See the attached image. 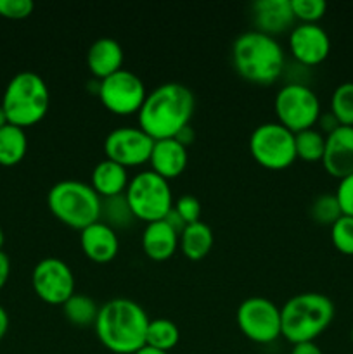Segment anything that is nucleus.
<instances>
[{
    "label": "nucleus",
    "mask_w": 353,
    "mask_h": 354,
    "mask_svg": "<svg viewBox=\"0 0 353 354\" xmlns=\"http://www.w3.org/2000/svg\"><path fill=\"white\" fill-rule=\"evenodd\" d=\"M196 99L183 83L166 82L147 93L137 114L138 128L152 140L175 138L192 120Z\"/></svg>",
    "instance_id": "obj_1"
},
{
    "label": "nucleus",
    "mask_w": 353,
    "mask_h": 354,
    "mask_svg": "<svg viewBox=\"0 0 353 354\" xmlns=\"http://www.w3.org/2000/svg\"><path fill=\"white\" fill-rule=\"evenodd\" d=\"M149 322V315L141 304L127 297H116L99 308L93 328L107 351L135 354L145 346Z\"/></svg>",
    "instance_id": "obj_2"
},
{
    "label": "nucleus",
    "mask_w": 353,
    "mask_h": 354,
    "mask_svg": "<svg viewBox=\"0 0 353 354\" xmlns=\"http://www.w3.org/2000/svg\"><path fill=\"white\" fill-rule=\"evenodd\" d=\"M232 64L246 82L272 85L286 68V54L275 37L249 30L232 44Z\"/></svg>",
    "instance_id": "obj_3"
},
{
    "label": "nucleus",
    "mask_w": 353,
    "mask_h": 354,
    "mask_svg": "<svg viewBox=\"0 0 353 354\" xmlns=\"http://www.w3.org/2000/svg\"><path fill=\"white\" fill-rule=\"evenodd\" d=\"M336 315L334 303L320 292H301L291 297L280 308L282 337L291 344L315 342Z\"/></svg>",
    "instance_id": "obj_4"
},
{
    "label": "nucleus",
    "mask_w": 353,
    "mask_h": 354,
    "mask_svg": "<svg viewBox=\"0 0 353 354\" xmlns=\"http://www.w3.org/2000/svg\"><path fill=\"white\" fill-rule=\"evenodd\" d=\"M2 109L9 124L30 128L40 123L51 107V92L38 73L21 71L10 78L2 97Z\"/></svg>",
    "instance_id": "obj_5"
},
{
    "label": "nucleus",
    "mask_w": 353,
    "mask_h": 354,
    "mask_svg": "<svg viewBox=\"0 0 353 354\" xmlns=\"http://www.w3.org/2000/svg\"><path fill=\"white\" fill-rule=\"evenodd\" d=\"M100 201L90 183L73 178L54 183L47 194L48 211L62 225L80 232L99 221Z\"/></svg>",
    "instance_id": "obj_6"
},
{
    "label": "nucleus",
    "mask_w": 353,
    "mask_h": 354,
    "mask_svg": "<svg viewBox=\"0 0 353 354\" xmlns=\"http://www.w3.org/2000/svg\"><path fill=\"white\" fill-rule=\"evenodd\" d=\"M125 197L135 220L145 221V225L165 220L173 207V192L168 180L152 169H144L132 176Z\"/></svg>",
    "instance_id": "obj_7"
},
{
    "label": "nucleus",
    "mask_w": 353,
    "mask_h": 354,
    "mask_svg": "<svg viewBox=\"0 0 353 354\" xmlns=\"http://www.w3.org/2000/svg\"><path fill=\"white\" fill-rule=\"evenodd\" d=\"M273 109L277 114V123L293 133L315 128L322 114L317 93L301 82L286 83L280 86L273 99Z\"/></svg>",
    "instance_id": "obj_8"
},
{
    "label": "nucleus",
    "mask_w": 353,
    "mask_h": 354,
    "mask_svg": "<svg viewBox=\"0 0 353 354\" xmlns=\"http://www.w3.org/2000/svg\"><path fill=\"white\" fill-rule=\"evenodd\" d=\"M249 152L262 168L282 171L296 161L294 133L277 121L258 124L249 137Z\"/></svg>",
    "instance_id": "obj_9"
},
{
    "label": "nucleus",
    "mask_w": 353,
    "mask_h": 354,
    "mask_svg": "<svg viewBox=\"0 0 353 354\" xmlns=\"http://www.w3.org/2000/svg\"><path fill=\"white\" fill-rule=\"evenodd\" d=\"M237 327L244 337L256 344H270L282 337L280 308L266 297H248L235 313Z\"/></svg>",
    "instance_id": "obj_10"
},
{
    "label": "nucleus",
    "mask_w": 353,
    "mask_h": 354,
    "mask_svg": "<svg viewBox=\"0 0 353 354\" xmlns=\"http://www.w3.org/2000/svg\"><path fill=\"white\" fill-rule=\"evenodd\" d=\"M97 95L109 113L116 116H132L138 114L147 97V90L135 73L120 69L114 75L100 80Z\"/></svg>",
    "instance_id": "obj_11"
},
{
    "label": "nucleus",
    "mask_w": 353,
    "mask_h": 354,
    "mask_svg": "<svg viewBox=\"0 0 353 354\" xmlns=\"http://www.w3.org/2000/svg\"><path fill=\"white\" fill-rule=\"evenodd\" d=\"M31 287L44 303L62 306L75 294V275L62 259L44 258L31 272Z\"/></svg>",
    "instance_id": "obj_12"
},
{
    "label": "nucleus",
    "mask_w": 353,
    "mask_h": 354,
    "mask_svg": "<svg viewBox=\"0 0 353 354\" xmlns=\"http://www.w3.org/2000/svg\"><path fill=\"white\" fill-rule=\"evenodd\" d=\"M152 147L154 140L138 127L114 128L104 138L106 159H111L127 169L149 162Z\"/></svg>",
    "instance_id": "obj_13"
},
{
    "label": "nucleus",
    "mask_w": 353,
    "mask_h": 354,
    "mask_svg": "<svg viewBox=\"0 0 353 354\" xmlns=\"http://www.w3.org/2000/svg\"><path fill=\"white\" fill-rule=\"evenodd\" d=\"M289 52L301 66H318L329 57L331 38L318 23H298L289 31Z\"/></svg>",
    "instance_id": "obj_14"
},
{
    "label": "nucleus",
    "mask_w": 353,
    "mask_h": 354,
    "mask_svg": "<svg viewBox=\"0 0 353 354\" xmlns=\"http://www.w3.org/2000/svg\"><path fill=\"white\" fill-rule=\"evenodd\" d=\"M322 166L334 178L343 180L353 175V127H339L325 135Z\"/></svg>",
    "instance_id": "obj_15"
},
{
    "label": "nucleus",
    "mask_w": 353,
    "mask_h": 354,
    "mask_svg": "<svg viewBox=\"0 0 353 354\" xmlns=\"http://www.w3.org/2000/svg\"><path fill=\"white\" fill-rule=\"evenodd\" d=\"M80 248L90 261L97 265L111 263L120 252V237L102 221H96L80 232Z\"/></svg>",
    "instance_id": "obj_16"
},
{
    "label": "nucleus",
    "mask_w": 353,
    "mask_h": 354,
    "mask_svg": "<svg viewBox=\"0 0 353 354\" xmlns=\"http://www.w3.org/2000/svg\"><path fill=\"white\" fill-rule=\"evenodd\" d=\"M255 30L275 37L287 28L293 30L294 16L291 0H256L251 6Z\"/></svg>",
    "instance_id": "obj_17"
},
{
    "label": "nucleus",
    "mask_w": 353,
    "mask_h": 354,
    "mask_svg": "<svg viewBox=\"0 0 353 354\" xmlns=\"http://www.w3.org/2000/svg\"><path fill=\"white\" fill-rule=\"evenodd\" d=\"M189 162V152L185 145L180 144L176 138H165V140H154L149 165L154 173L163 176L165 180L176 178L182 175Z\"/></svg>",
    "instance_id": "obj_18"
},
{
    "label": "nucleus",
    "mask_w": 353,
    "mask_h": 354,
    "mask_svg": "<svg viewBox=\"0 0 353 354\" xmlns=\"http://www.w3.org/2000/svg\"><path fill=\"white\" fill-rule=\"evenodd\" d=\"M123 47L120 45V41L109 37L97 38L89 47V52H87V66H89V71L99 82L107 78V76L114 75L120 69H123Z\"/></svg>",
    "instance_id": "obj_19"
},
{
    "label": "nucleus",
    "mask_w": 353,
    "mask_h": 354,
    "mask_svg": "<svg viewBox=\"0 0 353 354\" xmlns=\"http://www.w3.org/2000/svg\"><path fill=\"white\" fill-rule=\"evenodd\" d=\"M179 232L170 227L165 220L145 225L142 232V251L152 261H166L179 248Z\"/></svg>",
    "instance_id": "obj_20"
},
{
    "label": "nucleus",
    "mask_w": 353,
    "mask_h": 354,
    "mask_svg": "<svg viewBox=\"0 0 353 354\" xmlns=\"http://www.w3.org/2000/svg\"><path fill=\"white\" fill-rule=\"evenodd\" d=\"M128 182H130L128 169L111 159H102L97 162L90 175V187L99 194L100 199L125 194Z\"/></svg>",
    "instance_id": "obj_21"
},
{
    "label": "nucleus",
    "mask_w": 353,
    "mask_h": 354,
    "mask_svg": "<svg viewBox=\"0 0 353 354\" xmlns=\"http://www.w3.org/2000/svg\"><path fill=\"white\" fill-rule=\"evenodd\" d=\"M213 232L204 221L185 225L179 235V248L187 259L190 261H199L210 254L213 248Z\"/></svg>",
    "instance_id": "obj_22"
},
{
    "label": "nucleus",
    "mask_w": 353,
    "mask_h": 354,
    "mask_svg": "<svg viewBox=\"0 0 353 354\" xmlns=\"http://www.w3.org/2000/svg\"><path fill=\"white\" fill-rule=\"evenodd\" d=\"M26 131L14 124H6L0 130V166H16L26 156Z\"/></svg>",
    "instance_id": "obj_23"
},
{
    "label": "nucleus",
    "mask_w": 353,
    "mask_h": 354,
    "mask_svg": "<svg viewBox=\"0 0 353 354\" xmlns=\"http://www.w3.org/2000/svg\"><path fill=\"white\" fill-rule=\"evenodd\" d=\"M99 221L116 230H125L134 225L135 216L132 213L125 194L114 197H106L100 201V218Z\"/></svg>",
    "instance_id": "obj_24"
},
{
    "label": "nucleus",
    "mask_w": 353,
    "mask_h": 354,
    "mask_svg": "<svg viewBox=\"0 0 353 354\" xmlns=\"http://www.w3.org/2000/svg\"><path fill=\"white\" fill-rule=\"evenodd\" d=\"M180 341V330L175 322L170 318H154L149 322L147 334H145V346L170 353Z\"/></svg>",
    "instance_id": "obj_25"
},
{
    "label": "nucleus",
    "mask_w": 353,
    "mask_h": 354,
    "mask_svg": "<svg viewBox=\"0 0 353 354\" xmlns=\"http://www.w3.org/2000/svg\"><path fill=\"white\" fill-rule=\"evenodd\" d=\"M99 308L92 297L85 296V294H73L64 304H62V311L69 324L76 325V327H89L93 325L99 315Z\"/></svg>",
    "instance_id": "obj_26"
},
{
    "label": "nucleus",
    "mask_w": 353,
    "mask_h": 354,
    "mask_svg": "<svg viewBox=\"0 0 353 354\" xmlns=\"http://www.w3.org/2000/svg\"><path fill=\"white\" fill-rule=\"evenodd\" d=\"M294 147H296V158L301 159V161H322L325 149V135L317 128L294 133Z\"/></svg>",
    "instance_id": "obj_27"
},
{
    "label": "nucleus",
    "mask_w": 353,
    "mask_h": 354,
    "mask_svg": "<svg viewBox=\"0 0 353 354\" xmlns=\"http://www.w3.org/2000/svg\"><path fill=\"white\" fill-rule=\"evenodd\" d=\"M331 113L341 127H353V82H345L331 95Z\"/></svg>",
    "instance_id": "obj_28"
},
{
    "label": "nucleus",
    "mask_w": 353,
    "mask_h": 354,
    "mask_svg": "<svg viewBox=\"0 0 353 354\" xmlns=\"http://www.w3.org/2000/svg\"><path fill=\"white\" fill-rule=\"evenodd\" d=\"M310 214L318 225L332 227V225L343 216L341 206H339L336 194H320V196L311 203Z\"/></svg>",
    "instance_id": "obj_29"
},
{
    "label": "nucleus",
    "mask_w": 353,
    "mask_h": 354,
    "mask_svg": "<svg viewBox=\"0 0 353 354\" xmlns=\"http://www.w3.org/2000/svg\"><path fill=\"white\" fill-rule=\"evenodd\" d=\"M331 242L338 252L353 256V216L343 214L331 227Z\"/></svg>",
    "instance_id": "obj_30"
},
{
    "label": "nucleus",
    "mask_w": 353,
    "mask_h": 354,
    "mask_svg": "<svg viewBox=\"0 0 353 354\" xmlns=\"http://www.w3.org/2000/svg\"><path fill=\"white\" fill-rule=\"evenodd\" d=\"M294 21L300 23H318L327 10L324 0H291Z\"/></svg>",
    "instance_id": "obj_31"
},
{
    "label": "nucleus",
    "mask_w": 353,
    "mask_h": 354,
    "mask_svg": "<svg viewBox=\"0 0 353 354\" xmlns=\"http://www.w3.org/2000/svg\"><path fill=\"white\" fill-rule=\"evenodd\" d=\"M173 209L179 213V216L182 218L183 223L190 225L196 223V221H201V213H203V206H201L199 199L190 194H185V196H180L176 199V203H173Z\"/></svg>",
    "instance_id": "obj_32"
},
{
    "label": "nucleus",
    "mask_w": 353,
    "mask_h": 354,
    "mask_svg": "<svg viewBox=\"0 0 353 354\" xmlns=\"http://www.w3.org/2000/svg\"><path fill=\"white\" fill-rule=\"evenodd\" d=\"M35 3L31 0H0V17L19 21L31 16Z\"/></svg>",
    "instance_id": "obj_33"
},
{
    "label": "nucleus",
    "mask_w": 353,
    "mask_h": 354,
    "mask_svg": "<svg viewBox=\"0 0 353 354\" xmlns=\"http://www.w3.org/2000/svg\"><path fill=\"white\" fill-rule=\"evenodd\" d=\"M334 194L338 197V203L341 206L343 214L353 216V175L339 180L338 189H336Z\"/></svg>",
    "instance_id": "obj_34"
},
{
    "label": "nucleus",
    "mask_w": 353,
    "mask_h": 354,
    "mask_svg": "<svg viewBox=\"0 0 353 354\" xmlns=\"http://www.w3.org/2000/svg\"><path fill=\"white\" fill-rule=\"evenodd\" d=\"M317 124L320 127V131H324L325 135L332 133V131L338 130V128L341 127V124H339V121L336 120V116L331 113V111H329V113H322L320 118H318Z\"/></svg>",
    "instance_id": "obj_35"
},
{
    "label": "nucleus",
    "mask_w": 353,
    "mask_h": 354,
    "mask_svg": "<svg viewBox=\"0 0 353 354\" xmlns=\"http://www.w3.org/2000/svg\"><path fill=\"white\" fill-rule=\"evenodd\" d=\"M10 277V259L3 251H0V290L6 287Z\"/></svg>",
    "instance_id": "obj_36"
},
{
    "label": "nucleus",
    "mask_w": 353,
    "mask_h": 354,
    "mask_svg": "<svg viewBox=\"0 0 353 354\" xmlns=\"http://www.w3.org/2000/svg\"><path fill=\"white\" fill-rule=\"evenodd\" d=\"M291 354H324V353H322V349L318 348L315 342H301V344L293 346Z\"/></svg>",
    "instance_id": "obj_37"
},
{
    "label": "nucleus",
    "mask_w": 353,
    "mask_h": 354,
    "mask_svg": "<svg viewBox=\"0 0 353 354\" xmlns=\"http://www.w3.org/2000/svg\"><path fill=\"white\" fill-rule=\"evenodd\" d=\"M165 221L170 225V227L175 228V230L179 232V234L183 230V228H185V223H183V220L179 216V213H176V211L173 209V207H172V211H170V213L166 214Z\"/></svg>",
    "instance_id": "obj_38"
},
{
    "label": "nucleus",
    "mask_w": 353,
    "mask_h": 354,
    "mask_svg": "<svg viewBox=\"0 0 353 354\" xmlns=\"http://www.w3.org/2000/svg\"><path fill=\"white\" fill-rule=\"evenodd\" d=\"M176 140L180 142V144L182 145H189V144H192V140H194V130L192 128H190V124L189 127H185V128H182V130L179 131V133H176Z\"/></svg>",
    "instance_id": "obj_39"
},
{
    "label": "nucleus",
    "mask_w": 353,
    "mask_h": 354,
    "mask_svg": "<svg viewBox=\"0 0 353 354\" xmlns=\"http://www.w3.org/2000/svg\"><path fill=\"white\" fill-rule=\"evenodd\" d=\"M7 330H9V315L3 310V306H0V341L6 337Z\"/></svg>",
    "instance_id": "obj_40"
},
{
    "label": "nucleus",
    "mask_w": 353,
    "mask_h": 354,
    "mask_svg": "<svg viewBox=\"0 0 353 354\" xmlns=\"http://www.w3.org/2000/svg\"><path fill=\"white\" fill-rule=\"evenodd\" d=\"M135 354H168L165 351H159V349H154V348H149V346H144L142 349H138Z\"/></svg>",
    "instance_id": "obj_41"
},
{
    "label": "nucleus",
    "mask_w": 353,
    "mask_h": 354,
    "mask_svg": "<svg viewBox=\"0 0 353 354\" xmlns=\"http://www.w3.org/2000/svg\"><path fill=\"white\" fill-rule=\"evenodd\" d=\"M6 124H9V121H7V116H6V113H3L2 106H0V130H2Z\"/></svg>",
    "instance_id": "obj_42"
},
{
    "label": "nucleus",
    "mask_w": 353,
    "mask_h": 354,
    "mask_svg": "<svg viewBox=\"0 0 353 354\" xmlns=\"http://www.w3.org/2000/svg\"><path fill=\"white\" fill-rule=\"evenodd\" d=\"M3 244H6V234H3V228L0 227V251H2Z\"/></svg>",
    "instance_id": "obj_43"
},
{
    "label": "nucleus",
    "mask_w": 353,
    "mask_h": 354,
    "mask_svg": "<svg viewBox=\"0 0 353 354\" xmlns=\"http://www.w3.org/2000/svg\"><path fill=\"white\" fill-rule=\"evenodd\" d=\"M350 337H352V342H353V327H352V332H350Z\"/></svg>",
    "instance_id": "obj_44"
}]
</instances>
